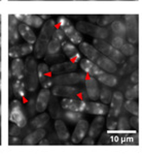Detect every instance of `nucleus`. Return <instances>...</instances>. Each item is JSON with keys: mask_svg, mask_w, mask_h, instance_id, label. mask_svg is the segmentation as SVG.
I'll list each match as a JSON object with an SVG mask.
<instances>
[{"mask_svg": "<svg viewBox=\"0 0 142 154\" xmlns=\"http://www.w3.org/2000/svg\"><path fill=\"white\" fill-rule=\"evenodd\" d=\"M41 27L38 37H36L35 47L33 50L36 58H42L46 54V47L52 38L54 29L56 28V22L54 20H49Z\"/></svg>", "mask_w": 142, "mask_h": 154, "instance_id": "nucleus-1", "label": "nucleus"}, {"mask_svg": "<svg viewBox=\"0 0 142 154\" xmlns=\"http://www.w3.org/2000/svg\"><path fill=\"white\" fill-rule=\"evenodd\" d=\"M24 85L28 91H35L38 87L37 63L33 57H28L24 63Z\"/></svg>", "mask_w": 142, "mask_h": 154, "instance_id": "nucleus-2", "label": "nucleus"}, {"mask_svg": "<svg viewBox=\"0 0 142 154\" xmlns=\"http://www.w3.org/2000/svg\"><path fill=\"white\" fill-rule=\"evenodd\" d=\"M94 47L98 50L101 54L108 57V58L111 59V60L114 63H117V64H122V63L125 62V57L120 53V50L115 49L114 47H112L110 44L106 42L104 39L95 38Z\"/></svg>", "mask_w": 142, "mask_h": 154, "instance_id": "nucleus-3", "label": "nucleus"}, {"mask_svg": "<svg viewBox=\"0 0 142 154\" xmlns=\"http://www.w3.org/2000/svg\"><path fill=\"white\" fill-rule=\"evenodd\" d=\"M58 24H59V28L64 32L65 36L68 37V39L70 41L71 44L79 45L82 42V37L80 32L76 29V27H74L72 25V23L66 17L64 16L59 17Z\"/></svg>", "mask_w": 142, "mask_h": 154, "instance_id": "nucleus-4", "label": "nucleus"}, {"mask_svg": "<svg viewBox=\"0 0 142 154\" xmlns=\"http://www.w3.org/2000/svg\"><path fill=\"white\" fill-rule=\"evenodd\" d=\"M76 29L80 33H84L94 38L105 39L108 36V30L106 28H104L103 26L95 25L94 23L80 21L76 24Z\"/></svg>", "mask_w": 142, "mask_h": 154, "instance_id": "nucleus-5", "label": "nucleus"}, {"mask_svg": "<svg viewBox=\"0 0 142 154\" xmlns=\"http://www.w3.org/2000/svg\"><path fill=\"white\" fill-rule=\"evenodd\" d=\"M125 26H126V36L128 42L131 44H136L138 41V19H137V16H125Z\"/></svg>", "mask_w": 142, "mask_h": 154, "instance_id": "nucleus-6", "label": "nucleus"}, {"mask_svg": "<svg viewBox=\"0 0 142 154\" xmlns=\"http://www.w3.org/2000/svg\"><path fill=\"white\" fill-rule=\"evenodd\" d=\"M9 120L20 127H25L27 124V118L23 112L22 103L19 100H13L9 111Z\"/></svg>", "mask_w": 142, "mask_h": 154, "instance_id": "nucleus-7", "label": "nucleus"}, {"mask_svg": "<svg viewBox=\"0 0 142 154\" xmlns=\"http://www.w3.org/2000/svg\"><path fill=\"white\" fill-rule=\"evenodd\" d=\"M84 80V75L78 72H66L62 75H57L53 78V84L56 85H70L73 86L75 84H78Z\"/></svg>", "mask_w": 142, "mask_h": 154, "instance_id": "nucleus-8", "label": "nucleus"}, {"mask_svg": "<svg viewBox=\"0 0 142 154\" xmlns=\"http://www.w3.org/2000/svg\"><path fill=\"white\" fill-rule=\"evenodd\" d=\"M87 101L80 99L77 96L74 97H64L61 101V106L66 111H75V112H84L86 109Z\"/></svg>", "mask_w": 142, "mask_h": 154, "instance_id": "nucleus-9", "label": "nucleus"}, {"mask_svg": "<svg viewBox=\"0 0 142 154\" xmlns=\"http://www.w3.org/2000/svg\"><path fill=\"white\" fill-rule=\"evenodd\" d=\"M49 67L46 63H39L37 64V77L38 82H40L43 88L49 89L53 85V78L49 75Z\"/></svg>", "mask_w": 142, "mask_h": 154, "instance_id": "nucleus-10", "label": "nucleus"}, {"mask_svg": "<svg viewBox=\"0 0 142 154\" xmlns=\"http://www.w3.org/2000/svg\"><path fill=\"white\" fill-rule=\"evenodd\" d=\"M84 86H86V93L87 98L91 100H98L100 89L98 86V82L94 77L84 78Z\"/></svg>", "mask_w": 142, "mask_h": 154, "instance_id": "nucleus-11", "label": "nucleus"}, {"mask_svg": "<svg viewBox=\"0 0 142 154\" xmlns=\"http://www.w3.org/2000/svg\"><path fill=\"white\" fill-rule=\"evenodd\" d=\"M87 129H89V122L84 119H80L78 122L76 123L75 129L71 137V141L73 144H79L86 137L87 134Z\"/></svg>", "mask_w": 142, "mask_h": 154, "instance_id": "nucleus-12", "label": "nucleus"}, {"mask_svg": "<svg viewBox=\"0 0 142 154\" xmlns=\"http://www.w3.org/2000/svg\"><path fill=\"white\" fill-rule=\"evenodd\" d=\"M79 91L80 90L78 88H75L70 85H56L52 90L54 95L61 97H74L79 93Z\"/></svg>", "mask_w": 142, "mask_h": 154, "instance_id": "nucleus-13", "label": "nucleus"}, {"mask_svg": "<svg viewBox=\"0 0 142 154\" xmlns=\"http://www.w3.org/2000/svg\"><path fill=\"white\" fill-rule=\"evenodd\" d=\"M33 45L30 44H21V45H13L9 48L8 55L11 58H21L23 56L29 55L33 52Z\"/></svg>", "mask_w": 142, "mask_h": 154, "instance_id": "nucleus-14", "label": "nucleus"}, {"mask_svg": "<svg viewBox=\"0 0 142 154\" xmlns=\"http://www.w3.org/2000/svg\"><path fill=\"white\" fill-rule=\"evenodd\" d=\"M123 100H124V96H123L122 92H113L112 96H111L110 109L108 110V115L113 116V117H117L120 114V111H122Z\"/></svg>", "mask_w": 142, "mask_h": 154, "instance_id": "nucleus-15", "label": "nucleus"}, {"mask_svg": "<svg viewBox=\"0 0 142 154\" xmlns=\"http://www.w3.org/2000/svg\"><path fill=\"white\" fill-rule=\"evenodd\" d=\"M77 68V64L72 61H62L54 64L52 67H49V72L52 75H62V73L74 72Z\"/></svg>", "mask_w": 142, "mask_h": 154, "instance_id": "nucleus-16", "label": "nucleus"}, {"mask_svg": "<svg viewBox=\"0 0 142 154\" xmlns=\"http://www.w3.org/2000/svg\"><path fill=\"white\" fill-rule=\"evenodd\" d=\"M61 49L63 50L64 54L70 59V61L74 63H77L81 60V54L78 51V49L74 46L71 42H68L66 41H64L62 42V46H61Z\"/></svg>", "mask_w": 142, "mask_h": 154, "instance_id": "nucleus-17", "label": "nucleus"}, {"mask_svg": "<svg viewBox=\"0 0 142 154\" xmlns=\"http://www.w3.org/2000/svg\"><path fill=\"white\" fill-rule=\"evenodd\" d=\"M49 99H51V91L46 88H43L40 90V92L37 95L36 101H35V109L36 112L42 113L46 110L47 106H49Z\"/></svg>", "mask_w": 142, "mask_h": 154, "instance_id": "nucleus-18", "label": "nucleus"}, {"mask_svg": "<svg viewBox=\"0 0 142 154\" xmlns=\"http://www.w3.org/2000/svg\"><path fill=\"white\" fill-rule=\"evenodd\" d=\"M105 117L104 116H98L93 120L91 126H89V129H87V134H89V137L95 139H98V137L100 136L101 131H102L104 125H105Z\"/></svg>", "mask_w": 142, "mask_h": 154, "instance_id": "nucleus-19", "label": "nucleus"}, {"mask_svg": "<svg viewBox=\"0 0 142 154\" xmlns=\"http://www.w3.org/2000/svg\"><path fill=\"white\" fill-rule=\"evenodd\" d=\"M108 110L109 108L105 103H100L97 101H90V103H86V109L84 111H87L89 114L96 116H105L108 114Z\"/></svg>", "mask_w": 142, "mask_h": 154, "instance_id": "nucleus-20", "label": "nucleus"}, {"mask_svg": "<svg viewBox=\"0 0 142 154\" xmlns=\"http://www.w3.org/2000/svg\"><path fill=\"white\" fill-rule=\"evenodd\" d=\"M15 17L18 19V21H21L24 24L30 26V27L34 28H40L43 25V21L42 18H40V16L36 15H23V14H16Z\"/></svg>", "mask_w": 142, "mask_h": 154, "instance_id": "nucleus-21", "label": "nucleus"}, {"mask_svg": "<svg viewBox=\"0 0 142 154\" xmlns=\"http://www.w3.org/2000/svg\"><path fill=\"white\" fill-rule=\"evenodd\" d=\"M95 63H96L103 72H109V73H113L117 72V63H114L111 59L104 56L103 54H101V53H100V55L98 56V58L96 59Z\"/></svg>", "mask_w": 142, "mask_h": 154, "instance_id": "nucleus-22", "label": "nucleus"}, {"mask_svg": "<svg viewBox=\"0 0 142 154\" xmlns=\"http://www.w3.org/2000/svg\"><path fill=\"white\" fill-rule=\"evenodd\" d=\"M80 62V67L90 77H98L100 73L103 72V70L99 67L93 61L89 60V59H82L79 61Z\"/></svg>", "mask_w": 142, "mask_h": 154, "instance_id": "nucleus-23", "label": "nucleus"}, {"mask_svg": "<svg viewBox=\"0 0 142 154\" xmlns=\"http://www.w3.org/2000/svg\"><path fill=\"white\" fill-rule=\"evenodd\" d=\"M19 21L15 15H10L8 17V41L11 45H15L19 41V31H18Z\"/></svg>", "mask_w": 142, "mask_h": 154, "instance_id": "nucleus-24", "label": "nucleus"}, {"mask_svg": "<svg viewBox=\"0 0 142 154\" xmlns=\"http://www.w3.org/2000/svg\"><path fill=\"white\" fill-rule=\"evenodd\" d=\"M78 46H79V52H80V53L84 54V55L87 57V59L93 61V62H95V61H96V59L98 58V56L100 55V52L95 48L94 46L90 45L89 42H81Z\"/></svg>", "mask_w": 142, "mask_h": 154, "instance_id": "nucleus-25", "label": "nucleus"}, {"mask_svg": "<svg viewBox=\"0 0 142 154\" xmlns=\"http://www.w3.org/2000/svg\"><path fill=\"white\" fill-rule=\"evenodd\" d=\"M18 31L19 34L25 39L27 44L30 45L35 44V42H36V35L33 32L32 28L30 26L24 24V23H21V24L18 25Z\"/></svg>", "mask_w": 142, "mask_h": 154, "instance_id": "nucleus-26", "label": "nucleus"}, {"mask_svg": "<svg viewBox=\"0 0 142 154\" xmlns=\"http://www.w3.org/2000/svg\"><path fill=\"white\" fill-rule=\"evenodd\" d=\"M46 130L42 129V127L41 128H36L34 131L29 134L24 139V144H26V145H36V144L39 143L40 140L46 137Z\"/></svg>", "mask_w": 142, "mask_h": 154, "instance_id": "nucleus-27", "label": "nucleus"}, {"mask_svg": "<svg viewBox=\"0 0 142 154\" xmlns=\"http://www.w3.org/2000/svg\"><path fill=\"white\" fill-rule=\"evenodd\" d=\"M11 75L18 80H22L24 77V62L22 59L15 58L11 62Z\"/></svg>", "mask_w": 142, "mask_h": 154, "instance_id": "nucleus-28", "label": "nucleus"}, {"mask_svg": "<svg viewBox=\"0 0 142 154\" xmlns=\"http://www.w3.org/2000/svg\"><path fill=\"white\" fill-rule=\"evenodd\" d=\"M54 125H55V130L57 132L58 138L60 140H62V141L68 140V138L70 137V134H69V131H68L67 127H66L65 123L60 119H56L55 124Z\"/></svg>", "mask_w": 142, "mask_h": 154, "instance_id": "nucleus-29", "label": "nucleus"}, {"mask_svg": "<svg viewBox=\"0 0 142 154\" xmlns=\"http://www.w3.org/2000/svg\"><path fill=\"white\" fill-rule=\"evenodd\" d=\"M98 81L102 83L104 86L106 87H114L117 84V79L115 75H113L112 73L103 72L102 73L98 75Z\"/></svg>", "mask_w": 142, "mask_h": 154, "instance_id": "nucleus-30", "label": "nucleus"}, {"mask_svg": "<svg viewBox=\"0 0 142 154\" xmlns=\"http://www.w3.org/2000/svg\"><path fill=\"white\" fill-rule=\"evenodd\" d=\"M49 117L51 116L49 114L42 112L40 115L36 116V117H34V119L31 120V126L34 127V128H41V127H43L44 125H46L49 123Z\"/></svg>", "mask_w": 142, "mask_h": 154, "instance_id": "nucleus-31", "label": "nucleus"}, {"mask_svg": "<svg viewBox=\"0 0 142 154\" xmlns=\"http://www.w3.org/2000/svg\"><path fill=\"white\" fill-rule=\"evenodd\" d=\"M110 27L113 33L118 35V36L124 37V35H126V26H125V23H123L122 21L114 20L112 23H110Z\"/></svg>", "mask_w": 142, "mask_h": 154, "instance_id": "nucleus-32", "label": "nucleus"}, {"mask_svg": "<svg viewBox=\"0 0 142 154\" xmlns=\"http://www.w3.org/2000/svg\"><path fill=\"white\" fill-rule=\"evenodd\" d=\"M13 93L16 97L19 98H23L25 97L26 92H25V85L22 82V80H18L16 79V81L13 83Z\"/></svg>", "mask_w": 142, "mask_h": 154, "instance_id": "nucleus-33", "label": "nucleus"}, {"mask_svg": "<svg viewBox=\"0 0 142 154\" xmlns=\"http://www.w3.org/2000/svg\"><path fill=\"white\" fill-rule=\"evenodd\" d=\"M61 46H62V42L56 41L54 38H51L49 45L46 47V54H56L59 53L61 50Z\"/></svg>", "mask_w": 142, "mask_h": 154, "instance_id": "nucleus-34", "label": "nucleus"}, {"mask_svg": "<svg viewBox=\"0 0 142 154\" xmlns=\"http://www.w3.org/2000/svg\"><path fill=\"white\" fill-rule=\"evenodd\" d=\"M64 117L71 123H77L80 119H82L81 112H75V111H66Z\"/></svg>", "mask_w": 142, "mask_h": 154, "instance_id": "nucleus-35", "label": "nucleus"}, {"mask_svg": "<svg viewBox=\"0 0 142 154\" xmlns=\"http://www.w3.org/2000/svg\"><path fill=\"white\" fill-rule=\"evenodd\" d=\"M120 53L124 56H133L136 53V48H135L134 44L131 42H125L122 47L120 48Z\"/></svg>", "mask_w": 142, "mask_h": 154, "instance_id": "nucleus-36", "label": "nucleus"}, {"mask_svg": "<svg viewBox=\"0 0 142 154\" xmlns=\"http://www.w3.org/2000/svg\"><path fill=\"white\" fill-rule=\"evenodd\" d=\"M124 108L126 109L127 112L131 113L132 115L138 116V103L136 101L128 99L126 103H124Z\"/></svg>", "mask_w": 142, "mask_h": 154, "instance_id": "nucleus-37", "label": "nucleus"}, {"mask_svg": "<svg viewBox=\"0 0 142 154\" xmlns=\"http://www.w3.org/2000/svg\"><path fill=\"white\" fill-rule=\"evenodd\" d=\"M111 96H112V92H111L106 86L103 87V88L101 89L100 93H99V98H100L101 100H102V103H105V105H108V103H110Z\"/></svg>", "mask_w": 142, "mask_h": 154, "instance_id": "nucleus-38", "label": "nucleus"}, {"mask_svg": "<svg viewBox=\"0 0 142 154\" xmlns=\"http://www.w3.org/2000/svg\"><path fill=\"white\" fill-rule=\"evenodd\" d=\"M44 57V60L46 62H49V63H59V62H62L63 59H64V56L61 55L60 53H56V54H46L43 56Z\"/></svg>", "mask_w": 142, "mask_h": 154, "instance_id": "nucleus-39", "label": "nucleus"}, {"mask_svg": "<svg viewBox=\"0 0 142 154\" xmlns=\"http://www.w3.org/2000/svg\"><path fill=\"white\" fill-rule=\"evenodd\" d=\"M125 96H126L127 99H130V100H134V99L138 97V86H137V84L128 88Z\"/></svg>", "mask_w": 142, "mask_h": 154, "instance_id": "nucleus-40", "label": "nucleus"}, {"mask_svg": "<svg viewBox=\"0 0 142 154\" xmlns=\"http://www.w3.org/2000/svg\"><path fill=\"white\" fill-rule=\"evenodd\" d=\"M117 16H113V15H108V16H102L99 18L98 21V25L99 26H105L107 24L112 23L114 20H117Z\"/></svg>", "mask_w": 142, "mask_h": 154, "instance_id": "nucleus-41", "label": "nucleus"}, {"mask_svg": "<svg viewBox=\"0 0 142 154\" xmlns=\"http://www.w3.org/2000/svg\"><path fill=\"white\" fill-rule=\"evenodd\" d=\"M117 128L120 129V130H123V131H127V130H129V128H130L129 120H128L126 117L120 118L118 122H117Z\"/></svg>", "mask_w": 142, "mask_h": 154, "instance_id": "nucleus-42", "label": "nucleus"}, {"mask_svg": "<svg viewBox=\"0 0 142 154\" xmlns=\"http://www.w3.org/2000/svg\"><path fill=\"white\" fill-rule=\"evenodd\" d=\"M49 111H51V115L53 118H55V119H59V118H60L61 113H60V110H59V106H58V103H57V101H55V100L52 101Z\"/></svg>", "mask_w": 142, "mask_h": 154, "instance_id": "nucleus-43", "label": "nucleus"}, {"mask_svg": "<svg viewBox=\"0 0 142 154\" xmlns=\"http://www.w3.org/2000/svg\"><path fill=\"white\" fill-rule=\"evenodd\" d=\"M52 38L56 39V41L60 42H63L65 41V34L60 28H55L53 31V34H52Z\"/></svg>", "mask_w": 142, "mask_h": 154, "instance_id": "nucleus-44", "label": "nucleus"}, {"mask_svg": "<svg viewBox=\"0 0 142 154\" xmlns=\"http://www.w3.org/2000/svg\"><path fill=\"white\" fill-rule=\"evenodd\" d=\"M125 44V39L123 36H118V35H115V36L112 37V39H111V46L114 47L115 49L120 50V47L123 46V45Z\"/></svg>", "mask_w": 142, "mask_h": 154, "instance_id": "nucleus-45", "label": "nucleus"}, {"mask_svg": "<svg viewBox=\"0 0 142 154\" xmlns=\"http://www.w3.org/2000/svg\"><path fill=\"white\" fill-rule=\"evenodd\" d=\"M115 127H117L115 117L108 115V119H107V128H108V130H114Z\"/></svg>", "mask_w": 142, "mask_h": 154, "instance_id": "nucleus-46", "label": "nucleus"}, {"mask_svg": "<svg viewBox=\"0 0 142 154\" xmlns=\"http://www.w3.org/2000/svg\"><path fill=\"white\" fill-rule=\"evenodd\" d=\"M27 108H28V111H29L30 115H34V114L36 113V109H35V103L33 101V99H30V100L28 101Z\"/></svg>", "mask_w": 142, "mask_h": 154, "instance_id": "nucleus-47", "label": "nucleus"}, {"mask_svg": "<svg viewBox=\"0 0 142 154\" xmlns=\"http://www.w3.org/2000/svg\"><path fill=\"white\" fill-rule=\"evenodd\" d=\"M110 142L109 140V136H108V134H103L102 137L100 138V140H99V145H106V144H108Z\"/></svg>", "mask_w": 142, "mask_h": 154, "instance_id": "nucleus-48", "label": "nucleus"}, {"mask_svg": "<svg viewBox=\"0 0 142 154\" xmlns=\"http://www.w3.org/2000/svg\"><path fill=\"white\" fill-rule=\"evenodd\" d=\"M21 127L18 126V125H15V126H13L10 128V131H9V134H10V136L13 137H16V136H19V134H21Z\"/></svg>", "mask_w": 142, "mask_h": 154, "instance_id": "nucleus-49", "label": "nucleus"}, {"mask_svg": "<svg viewBox=\"0 0 142 154\" xmlns=\"http://www.w3.org/2000/svg\"><path fill=\"white\" fill-rule=\"evenodd\" d=\"M129 123L131 126L134 127V128H137V126H138V117L134 115V117H132L131 119H130Z\"/></svg>", "mask_w": 142, "mask_h": 154, "instance_id": "nucleus-50", "label": "nucleus"}, {"mask_svg": "<svg viewBox=\"0 0 142 154\" xmlns=\"http://www.w3.org/2000/svg\"><path fill=\"white\" fill-rule=\"evenodd\" d=\"M82 143H84V145H95V140L93 138H91V137H89V138H86L82 140Z\"/></svg>", "mask_w": 142, "mask_h": 154, "instance_id": "nucleus-51", "label": "nucleus"}, {"mask_svg": "<svg viewBox=\"0 0 142 154\" xmlns=\"http://www.w3.org/2000/svg\"><path fill=\"white\" fill-rule=\"evenodd\" d=\"M131 81L134 83V84H137L138 83V72L135 70V72L132 73L131 75Z\"/></svg>", "mask_w": 142, "mask_h": 154, "instance_id": "nucleus-52", "label": "nucleus"}, {"mask_svg": "<svg viewBox=\"0 0 142 154\" xmlns=\"http://www.w3.org/2000/svg\"><path fill=\"white\" fill-rule=\"evenodd\" d=\"M39 145H49V141L47 140H44V138L43 139H41L39 141Z\"/></svg>", "mask_w": 142, "mask_h": 154, "instance_id": "nucleus-53", "label": "nucleus"}, {"mask_svg": "<svg viewBox=\"0 0 142 154\" xmlns=\"http://www.w3.org/2000/svg\"><path fill=\"white\" fill-rule=\"evenodd\" d=\"M11 142H13V144H19V142H20V140L16 139V138H13V139H11Z\"/></svg>", "mask_w": 142, "mask_h": 154, "instance_id": "nucleus-54", "label": "nucleus"}, {"mask_svg": "<svg viewBox=\"0 0 142 154\" xmlns=\"http://www.w3.org/2000/svg\"><path fill=\"white\" fill-rule=\"evenodd\" d=\"M40 18H43V19H46V18H49V16H46V15H41L40 16Z\"/></svg>", "mask_w": 142, "mask_h": 154, "instance_id": "nucleus-55", "label": "nucleus"}, {"mask_svg": "<svg viewBox=\"0 0 142 154\" xmlns=\"http://www.w3.org/2000/svg\"><path fill=\"white\" fill-rule=\"evenodd\" d=\"M0 90H1V79H0Z\"/></svg>", "mask_w": 142, "mask_h": 154, "instance_id": "nucleus-56", "label": "nucleus"}, {"mask_svg": "<svg viewBox=\"0 0 142 154\" xmlns=\"http://www.w3.org/2000/svg\"><path fill=\"white\" fill-rule=\"evenodd\" d=\"M0 47H1V36H0Z\"/></svg>", "mask_w": 142, "mask_h": 154, "instance_id": "nucleus-57", "label": "nucleus"}, {"mask_svg": "<svg viewBox=\"0 0 142 154\" xmlns=\"http://www.w3.org/2000/svg\"><path fill=\"white\" fill-rule=\"evenodd\" d=\"M0 72H1V62H0Z\"/></svg>", "mask_w": 142, "mask_h": 154, "instance_id": "nucleus-58", "label": "nucleus"}, {"mask_svg": "<svg viewBox=\"0 0 142 154\" xmlns=\"http://www.w3.org/2000/svg\"><path fill=\"white\" fill-rule=\"evenodd\" d=\"M0 115H1V106H0Z\"/></svg>", "mask_w": 142, "mask_h": 154, "instance_id": "nucleus-59", "label": "nucleus"}, {"mask_svg": "<svg viewBox=\"0 0 142 154\" xmlns=\"http://www.w3.org/2000/svg\"><path fill=\"white\" fill-rule=\"evenodd\" d=\"M0 33H1V24H0Z\"/></svg>", "mask_w": 142, "mask_h": 154, "instance_id": "nucleus-60", "label": "nucleus"}, {"mask_svg": "<svg viewBox=\"0 0 142 154\" xmlns=\"http://www.w3.org/2000/svg\"><path fill=\"white\" fill-rule=\"evenodd\" d=\"M0 22H1V15H0Z\"/></svg>", "mask_w": 142, "mask_h": 154, "instance_id": "nucleus-61", "label": "nucleus"}, {"mask_svg": "<svg viewBox=\"0 0 142 154\" xmlns=\"http://www.w3.org/2000/svg\"><path fill=\"white\" fill-rule=\"evenodd\" d=\"M0 54H1V52H0Z\"/></svg>", "mask_w": 142, "mask_h": 154, "instance_id": "nucleus-62", "label": "nucleus"}]
</instances>
